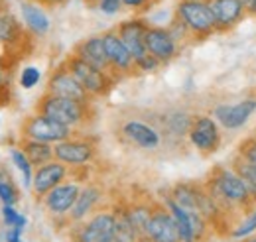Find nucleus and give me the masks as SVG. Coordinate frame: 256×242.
Instances as JSON below:
<instances>
[{
  "instance_id": "aec40b11",
  "label": "nucleus",
  "mask_w": 256,
  "mask_h": 242,
  "mask_svg": "<svg viewBox=\"0 0 256 242\" xmlns=\"http://www.w3.org/2000/svg\"><path fill=\"white\" fill-rule=\"evenodd\" d=\"M120 132L130 144H134L142 150H158L162 144L160 130H156L154 126L142 120H126L122 124Z\"/></svg>"
},
{
  "instance_id": "4468645a",
  "label": "nucleus",
  "mask_w": 256,
  "mask_h": 242,
  "mask_svg": "<svg viewBox=\"0 0 256 242\" xmlns=\"http://www.w3.org/2000/svg\"><path fill=\"white\" fill-rule=\"evenodd\" d=\"M146 50L152 58L160 61L162 65H168L180 54V44L164 26H150L146 34Z\"/></svg>"
},
{
  "instance_id": "1a4fd4ad",
  "label": "nucleus",
  "mask_w": 256,
  "mask_h": 242,
  "mask_svg": "<svg viewBox=\"0 0 256 242\" xmlns=\"http://www.w3.org/2000/svg\"><path fill=\"white\" fill-rule=\"evenodd\" d=\"M0 44L6 48V54L14 60H22L24 56H28L26 46L32 48L26 26L8 10L0 14Z\"/></svg>"
},
{
  "instance_id": "393cba45",
  "label": "nucleus",
  "mask_w": 256,
  "mask_h": 242,
  "mask_svg": "<svg viewBox=\"0 0 256 242\" xmlns=\"http://www.w3.org/2000/svg\"><path fill=\"white\" fill-rule=\"evenodd\" d=\"M18 148L26 154V158L30 160L34 168H40V166H46L50 162L56 160L54 156V146L52 144H46V142H38V140H30V138H22Z\"/></svg>"
},
{
  "instance_id": "9d476101",
  "label": "nucleus",
  "mask_w": 256,
  "mask_h": 242,
  "mask_svg": "<svg viewBox=\"0 0 256 242\" xmlns=\"http://www.w3.org/2000/svg\"><path fill=\"white\" fill-rule=\"evenodd\" d=\"M46 92L56 94V96H64V98H71V100H77V102L93 104V96L79 85V81L69 73V69L64 63H60L50 73L48 83H46Z\"/></svg>"
},
{
  "instance_id": "2eb2a0df",
  "label": "nucleus",
  "mask_w": 256,
  "mask_h": 242,
  "mask_svg": "<svg viewBox=\"0 0 256 242\" xmlns=\"http://www.w3.org/2000/svg\"><path fill=\"white\" fill-rule=\"evenodd\" d=\"M69 168L64 166L62 162L54 160L46 166H40L34 170V182H32V191L36 195V199H44L52 189H56L58 185H62L64 182H67L69 176Z\"/></svg>"
},
{
  "instance_id": "423d86ee",
  "label": "nucleus",
  "mask_w": 256,
  "mask_h": 242,
  "mask_svg": "<svg viewBox=\"0 0 256 242\" xmlns=\"http://www.w3.org/2000/svg\"><path fill=\"white\" fill-rule=\"evenodd\" d=\"M73 242H114V214L110 209L93 212L87 220L71 226Z\"/></svg>"
},
{
  "instance_id": "79ce46f5",
  "label": "nucleus",
  "mask_w": 256,
  "mask_h": 242,
  "mask_svg": "<svg viewBox=\"0 0 256 242\" xmlns=\"http://www.w3.org/2000/svg\"><path fill=\"white\" fill-rule=\"evenodd\" d=\"M138 242H152V238H148V236H140V240Z\"/></svg>"
},
{
  "instance_id": "dca6fc26",
  "label": "nucleus",
  "mask_w": 256,
  "mask_h": 242,
  "mask_svg": "<svg viewBox=\"0 0 256 242\" xmlns=\"http://www.w3.org/2000/svg\"><path fill=\"white\" fill-rule=\"evenodd\" d=\"M79 193H81V187H79L77 182H64L62 185H58L56 189H52L42 199V203H44V207L48 209L50 214H54V216H65L67 218V214L73 209Z\"/></svg>"
},
{
  "instance_id": "f257e3e1",
  "label": "nucleus",
  "mask_w": 256,
  "mask_h": 242,
  "mask_svg": "<svg viewBox=\"0 0 256 242\" xmlns=\"http://www.w3.org/2000/svg\"><path fill=\"white\" fill-rule=\"evenodd\" d=\"M203 185L224 216H228L232 211L246 212L256 205L248 189L230 166H215Z\"/></svg>"
},
{
  "instance_id": "f3484780",
  "label": "nucleus",
  "mask_w": 256,
  "mask_h": 242,
  "mask_svg": "<svg viewBox=\"0 0 256 242\" xmlns=\"http://www.w3.org/2000/svg\"><path fill=\"white\" fill-rule=\"evenodd\" d=\"M205 2L215 16L217 32H230L244 20V16H248L242 0H205Z\"/></svg>"
},
{
  "instance_id": "6ab92c4d",
  "label": "nucleus",
  "mask_w": 256,
  "mask_h": 242,
  "mask_svg": "<svg viewBox=\"0 0 256 242\" xmlns=\"http://www.w3.org/2000/svg\"><path fill=\"white\" fill-rule=\"evenodd\" d=\"M104 199V189L102 185L98 183H87L85 187H81V193L73 205L71 212L67 214V220L77 224V222H83L87 220L93 212H96L95 209L98 207V203Z\"/></svg>"
},
{
  "instance_id": "c85d7f7f",
  "label": "nucleus",
  "mask_w": 256,
  "mask_h": 242,
  "mask_svg": "<svg viewBox=\"0 0 256 242\" xmlns=\"http://www.w3.org/2000/svg\"><path fill=\"white\" fill-rule=\"evenodd\" d=\"M10 160H12V164H14V168L20 172V176H22V183H24V187H32V182H34V168L32 164H30V160L26 158V154L20 150L18 146L16 148H12L10 150Z\"/></svg>"
},
{
  "instance_id": "a878e982",
  "label": "nucleus",
  "mask_w": 256,
  "mask_h": 242,
  "mask_svg": "<svg viewBox=\"0 0 256 242\" xmlns=\"http://www.w3.org/2000/svg\"><path fill=\"white\" fill-rule=\"evenodd\" d=\"M126 207H128V216H130L134 228L138 230L140 236H146L148 224H150V218H152V211H154V201L134 199V201L126 203Z\"/></svg>"
},
{
  "instance_id": "72a5a7b5",
  "label": "nucleus",
  "mask_w": 256,
  "mask_h": 242,
  "mask_svg": "<svg viewBox=\"0 0 256 242\" xmlns=\"http://www.w3.org/2000/svg\"><path fill=\"white\" fill-rule=\"evenodd\" d=\"M122 0H100L98 2V10L102 12V14H106V16H114V14H118L120 10H122Z\"/></svg>"
},
{
  "instance_id": "ddd939ff",
  "label": "nucleus",
  "mask_w": 256,
  "mask_h": 242,
  "mask_svg": "<svg viewBox=\"0 0 256 242\" xmlns=\"http://www.w3.org/2000/svg\"><path fill=\"white\" fill-rule=\"evenodd\" d=\"M148 20H144L142 16H134L122 20L114 30L120 36V40L124 42V46L128 48V52L132 54L134 63L142 61L144 58H148V50H146V34H148Z\"/></svg>"
},
{
  "instance_id": "f8f14e48",
  "label": "nucleus",
  "mask_w": 256,
  "mask_h": 242,
  "mask_svg": "<svg viewBox=\"0 0 256 242\" xmlns=\"http://www.w3.org/2000/svg\"><path fill=\"white\" fill-rule=\"evenodd\" d=\"M102 42H104V50H106V58L110 63V71L116 79H122L128 75L136 73V63L132 54L128 52V48L124 46V42L120 40V36L116 34V30L104 32L102 34Z\"/></svg>"
},
{
  "instance_id": "f03ea898",
  "label": "nucleus",
  "mask_w": 256,
  "mask_h": 242,
  "mask_svg": "<svg viewBox=\"0 0 256 242\" xmlns=\"http://www.w3.org/2000/svg\"><path fill=\"white\" fill-rule=\"evenodd\" d=\"M36 112L60 122L64 126H69L71 130L77 132L79 128L87 126L93 120L95 108H93V104H85V102H77V100H71V98L44 92L40 96V100L36 102Z\"/></svg>"
},
{
  "instance_id": "7c9ffc66",
  "label": "nucleus",
  "mask_w": 256,
  "mask_h": 242,
  "mask_svg": "<svg viewBox=\"0 0 256 242\" xmlns=\"http://www.w3.org/2000/svg\"><path fill=\"white\" fill-rule=\"evenodd\" d=\"M18 201H20V191H18V187L14 185V182L8 180V178L0 180V203L14 207Z\"/></svg>"
},
{
  "instance_id": "a19ab883",
  "label": "nucleus",
  "mask_w": 256,
  "mask_h": 242,
  "mask_svg": "<svg viewBox=\"0 0 256 242\" xmlns=\"http://www.w3.org/2000/svg\"><path fill=\"white\" fill-rule=\"evenodd\" d=\"M242 242H256V234H252V236H248V238H244Z\"/></svg>"
},
{
  "instance_id": "9b49d317",
  "label": "nucleus",
  "mask_w": 256,
  "mask_h": 242,
  "mask_svg": "<svg viewBox=\"0 0 256 242\" xmlns=\"http://www.w3.org/2000/svg\"><path fill=\"white\" fill-rule=\"evenodd\" d=\"M256 112V96H246L238 102H221L213 106L211 116L219 122L224 130H238L252 118Z\"/></svg>"
},
{
  "instance_id": "b1692460",
  "label": "nucleus",
  "mask_w": 256,
  "mask_h": 242,
  "mask_svg": "<svg viewBox=\"0 0 256 242\" xmlns=\"http://www.w3.org/2000/svg\"><path fill=\"white\" fill-rule=\"evenodd\" d=\"M110 211L114 214V242H138L140 234L128 216L126 201H116Z\"/></svg>"
},
{
  "instance_id": "20e7f679",
  "label": "nucleus",
  "mask_w": 256,
  "mask_h": 242,
  "mask_svg": "<svg viewBox=\"0 0 256 242\" xmlns=\"http://www.w3.org/2000/svg\"><path fill=\"white\" fill-rule=\"evenodd\" d=\"M176 18L192 34L193 40H205L217 32V22L205 0H180L176 4Z\"/></svg>"
},
{
  "instance_id": "58836bf2",
  "label": "nucleus",
  "mask_w": 256,
  "mask_h": 242,
  "mask_svg": "<svg viewBox=\"0 0 256 242\" xmlns=\"http://www.w3.org/2000/svg\"><path fill=\"white\" fill-rule=\"evenodd\" d=\"M8 10V0H0V14Z\"/></svg>"
},
{
  "instance_id": "39448f33",
  "label": "nucleus",
  "mask_w": 256,
  "mask_h": 242,
  "mask_svg": "<svg viewBox=\"0 0 256 242\" xmlns=\"http://www.w3.org/2000/svg\"><path fill=\"white\" fill-rule=\"evenodd\" d=\"M54 156L69 170H83L96 158V140L91 136H71L54 146Z\"/></svg>"
},
{
  "instance_id": "e433bc0d",
  "label": "nucleus",
  "mask_w": 256,
  "mask_h": 242,
  "mask_svg": "<svg viewBox=\"0 0 256 242\" xmlns=\"http://www.w3.org/2000/svg\"><path fill=\"white\" fill-rule=\"evenodd\" d=\"M32 2L40 4V6H48V8H58V6H64L69 0H32Z\"/></svg>"
},
{
  "instance_id": "4be33fe9",
  "label": "nucleus",
  "mask_w": 256,
  "mask_h": 242,
  "mask_svg": "<svg viewBox=\"0 0 256 242\" xmlns=\"http://www.w3.org/2000/svg\"><path fill=\"white\" fill-rule=\"evenodd\" d=\"M20 14H22V22H24L26 30L30 32L32 36H36V38L46 36L52 28L50 16L46 14L44 6L36 4L32 0H24L20 4Z\"/></svg>"
},
{
  "instance_id": "412c9836",
  "label": "nucleus",
  "mask_w": 256,
  "mask_h": 242,
  "mask_svg": "<svg viewBox=\"0 0 256 242\" xmlns=\"http://www.w3.org/2000/svg\"><path fill=\"white\" fill-rule=\"evenodd\" d=\"M73 56H77L79 60L87 61L89 65H93L100 71H110V63L106 58V50H104V42H102V34L100 36H91L81 40L75 48H73Z\"/></svg>"
},
{
  "instance_id": "4c0bfd02",
  "label": "nucleus",
  "mask_w": 256,
  "mask_h": 242,
  "mask_svg": "<svg viewBox=\"0 0 256 242\" xmlns=\"http://www.w3.org/2000/svg\"><path fill=\"white\" fill-rule=\"evenodd\" d=\"M242 4L248 14H256V0H242Z\"/></svg>"
},
{
  "instance_id": "a211bd4d",
  "label": "nucleus",
  "mask_w": 256,
  "mask_h": 242,
  "mask_svg": "<svg viewBox=\"0 0 256 242\" xmlns=\"http://www.w3.org/2000/svg\"><path fill=\"white\" fill-rule=\"evenodd\" d=\"M146 236L152 238V242H182L180 232H178V224H176L172 212L164 207V203H154V211H152Z\"/></svg>"
},
{
  "instance_id": "c9c22d12",
  "label": "nucleus",
  "mask_w": 256,
  "mask_h": 242,
  "mask_svg": "<svg viewBox=\"0 0 256 242\" xmlns=\"http://www.w3.org/2000/svg\"><path fill=\"white\" fill-rule=\"evenodd\" d=\"M22 232L20 228H6L4 232V240L6 242H22Z\"/></svg>"
},
{
  "instance_id": "ea45409f",
  "label": "nucleus",
  "mask_w": 256,
  "mask_h": 242,
  "mask_svg": "<svg viewBox=\"0 0 256 242\" xmlns=\"http://www.w3.org/2000/svg\"><path fill=\"white\" fill-rule=\"evenodd\" d=\"M98 2H100V0H85V4H89V6H98Z\"/></svg>"
},
{
  "instance_id": "0eeeda50",
  "label": "nucleus",
  "mask_w": 256,
  "mask_h": 242,
  "mask_svg": "<svg viewBox=\"0 0 256 242\" xmlns=\"http://www.w3.org/2000/svg\"><path fill=\"white\" fill-rule=\"evenodd\" d=\"M20 134H22V138H30V140H38V142H46V144L56 146V144L64 142L67 138L75 136L77 132L71 130L69 126H64L60 122L36 112V114L28 116L26 120L22 122Z\"/></svg>"
},
{
  "instance_id": "5701e85b",
  "label": "nucleus",
  "mask_w": 256,
  "mask_h": 242,
  "mask_svg": "<svg viewBox=\"0 0 256 242\" xmlns=\"http://www.w3.org/2000/svg\"><path fill=\"white\" fill-rule=\"evenodd\" d=\"M203 191H205L203 183L180 182L168 191V195H170L180 207H184L186 211L199 212V203H201ZM199 214H201V212H199Z\"/></svg>"
},
{
  "instance_id": "473e14b6",
  "label": "nucleus",
  "mask_w": 256,
  "mask_h": 242,
  "mask_svg": "<svg viewBox=\"0 0 256 242\" xmlns=\"http://www.w3.org/2000/svg\"><path fill=\"white\" fill-rule=\"evenodd\" d=\"M236 152L256 170V136H250V138L242 140Z\"/></svg>"
},
{
  "instance_id": "2f4dec72",
  "label": "nucleus",
  "mask_w": 256,
  "mask_h": 242,
  "mask_svg": "<svg viewBox=\"0 0 256 242\" xmlns=\"http://www.w3.org/2000/svg\"><path fill=\"white\" fill-rule=\"evenodd\" d=\"M42 81V71L36 65H26L20 73V87L26 91H32L36 85H40Z\"/></svg>"
},
{
  "instance_id": "c03bdc74",
  "label": "nucleus",
  "mask_w": 256,
  "mask_h": 242,
  "mask_svg": "<svg viewBox=\"0 0 256 242\" xmlns=\"http://www.w3.org/2000/svg\"><path fill=\"white\" fill-rule=\"evenodd\" d=\"M154 2H156V0H154Z\"/></svg>"
},
{
  "instance_id": "6e6552de",
  "label": "nucleus",
  "mask_w": 256,
  "mask_h": 242,
  "mask_svg": "<svg viewBox=\"0 0 256 242\" xmlns=\"http://www.w3.org/2000/svg\"><path fill=\"white\" fill-rule=\"evenodd\" d=\"M188 138L199 154L209 156V154H215L221 148L223 132H221L219 122L215 120L211 114H195Z\"/></svg>"
},
{
  "instance_id": "cd10ccee",
  "label": "nucleus",
  "mask_w": 256,
  "mask_h": 242,
  "mask_svg": "<svg viewBox=\"0 0 256 242\" xmlns=\"http://www.w3.org/2000/svg\"><path fill=\"white\" fill-rule=\"evenodd\" d=\"M254 232H256V205L250 207L246 212H242V218L236 220L230 226V230H228L226 236L232 238V240H244V238L252 236Z\"/></svg>"
},
{
  "instance_id": "f704fd0d",
  "label": "nucleus",
  "mask_w": 256,
  "mask_h": 242,
  "mask_svg": "<svg viewBox=\"0 0 256 242\" xmlns=\"http://www.w3.org/2000/svg\"><path fill=\"white\" fill-rule=\"evenodd\" d=\"M122 4H124V8L128 10H132V12H144V10H148L152 4H154V0H122Z\"/></svg>"
},
{
  "instance_id": "bb28decb",
  "label": "nucleus",
  "mask_w": 256,
  "mask_h": 242,
  "mask_svg": "<svg viewBox=\"0 0 256 242\" xmlns=\"http://www.w3.org/2000/svg\"><path fill=\"white\" fill-rule=\"evenodd\" d=\"M230 168L234 170V174L240 178V182L244 183V187L248 189V193H250V197H252V201L256 203V170L236 152L234 156H232V160H230Z\"/></svg>"
},
{
  "instance_id": "37998d69",
  "label": "nucleus",
  "mask_w": 256,
  "mask_h": 242,
  "mask_svg": "<svg viewBox=\"0 0 256 242\" xmlns=\"http://www.w3.org/2000/svg\"><path fill=\"white\" fill-rule=\"evenodd\" d=\"M4 178H6V176H4V174H2V172H0V180H4Z\"/></svg>"
},
{
  "instance_id": "c756f323",
  "label": "nucleus",
  "mask_w": 256,
  "mask_h": 242,
  "mask_svg": "<svg viewBox=\"0 0 256 242\" xmlns=\"http://www.w3.org/2000/svg\"><path fill=\"white\" fill-rule=\"evenodd\" d=\"M2 220H4L6 228H20V230H24L26 224H28L26 214L16 211L12 205H2Z\"/></svg>"
},
{
  "instance_id": "7ed1b4c3",
  "label": "nucleus",
  "mask_w": 256,
  "mask_h": 242,
  "mask_svg": "<svg viewBox=\"0 0 256 242\" xmlns=\"http://www.w3.org/2000/svg\"><path fill=\"white\" fill-rule=\"evenodd\" d=\"M64 65L69 69V73L79 81V85L89 92L93 98H100L106 96L112 91V87L116 85V77L108 71H100L93 65H89L87 61L79 60L77 56L69 54L64 60Z\"/></svg>"
}]
</instances>
